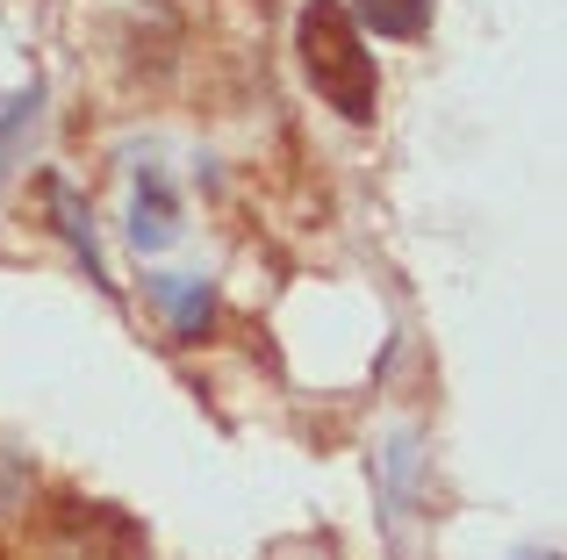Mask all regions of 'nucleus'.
I'll list each match as a JSON object with an SVG mask.
<instances>
[{
	"label": "nucleus",
	"mask_w": 567,
	"mask_h": 560,
	"mask_svg": "<svg viewBox=\"0 0 567 560\" xmlns=\"http://www.w3.org/2000/svg\"><path fill=\"white\" fill-rule=\"evenodd\" d=\"M546 560H554V553H546Z\"/></svg>",
	"instance_id": "nucleus-7"
},
{
	"label": "nucleus",
	"mask_w": 567,
	"mask_h": 560,
	"mask_svg": "<svg viewBox=\"0 0 567 560\" xmlns=\"http://www.w3.org/2000/svg\"><path fill=\"white\" fill-rule=\"evenodd\" d=\"M43 195H51V209H58V224H65V238L72 245H80V252H86V273H94L101 280V288H109V267H101V245H94V224H86V209H80V201H72V187H43Z\"/></svg>",
	"instance_id": "nucleus-5"
},
{
	"label": "nucleus",
	"mask_w": 567,
	"mask_h": 560,
	"mask_svg": "<svg viewBox=\"0 0 567 560\" xmlns=\"http://www.w3.org/2000/svg\"><path fill=\"white\" fill-rule=\"evenodd\" d=\"M130 238H137V252H158V245L181 238V209H173V187L158 180V173H144V180H137V201H130Z\"/></svg>",
	"instance_id": "nucleus-2"
},
{
	"label": "nucleus",
	"mask_w": 567,
	"mask_h": 560,
	"mask_svg": "<svg viewBox=\"0 0 567 560\" xmlns=\"http://www.w3.org/2000/svg\"><path fill=\"white\" fill-rule=\"evenodd\" d=\"M295 43H302L309 86H317L346 123H374L381 72H374V51L360 43V29H352V14L338 8V0H317V8H302V22H295Z\"/></svg>",
	"instance_id": "nucleus-1"
},
{
	"label": "nucleus",
	"mask_w": 567,
	"mask_h": 560,
	"mask_svg": "<svg viewBox=\"0 0 567 560\" xmlns=\"http://www.w3.org/2000/svg\"><path fill=\"white\" fill-rule=\"evenodd\" d=\"M29 123H37V86H29V94H8V101H0V187H8V173H14V152H22Z\"/></svg>",
	"instance_id": "nucleus-6"
},
{
	"label": "nucleus",
	"mask_w": 567,
	"mask_h": 560,
	"mask_svg": "<svg viewBox=\"0 0 567 560\" xmlns=\"http://www.w3.org/2000/svg\"><path fill=\"white\" fill-rule=\"evenodd\" d=\"M352 14H360L374 37H424L431 0H352Z\"/></svg>",
	"instance_id": "nucleus-4"
},
{
	"label": "nucleus",
	"mask_w": 567,
	"mask_h": 560,
	"mask_svg": "<svg viewBox=\"0 0 567 560\" xmlns=\"http://www.w3.org/2000/svg\"><path fill=\"white\" fill-rule=\"evenodd\" d=\"M152 302L173 317V331H181V338H202L208 331V309H216V302H208V288H202V280H187V273H158L152 280Z\"/></svg>",
	"instance_id": "nucleus-3"
}]
</instances>
